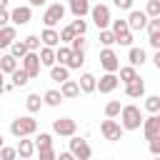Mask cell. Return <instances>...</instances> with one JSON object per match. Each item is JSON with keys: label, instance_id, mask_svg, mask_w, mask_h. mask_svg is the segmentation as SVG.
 I'll return each instance as SVG.
<instances>
[{"label": "cell", "instance_id": "cell-26", "mask_svg": "<svg viewBox=\"0 0 160 160\" xmlns=\"http://www.w3.org/2000/svg\"><path fill=\"white\" fill-rule=\"evenodd\" d=\"M30 80H32V78H30V75H28V72H25L22 68H15V70L10 72V82H12L15 88H25V85H28Z\"/></svg>", "mask_w": 160, "mask_h": 160}, {"label": "cell", "instance_id": "cell-10", "mask_svg": "<svg viewBox=\"0 0 160 160\" xmlns=\"http://www.w3.org/2000/svg\"><path fill=\"white\" fill-rule=\"evenodd\" d=\"M52 132L60 138H70L78 132V122L72 118H58V120H52Z\"/></svg>", "mask_w": 160, "mask_h": 160}, {"label": "cell", "instance_id": "cell-50", "mask_svg": "<svg viewBox=\"0 0 160 160\" xmlns=\"http://www.w3.org/2000/svg\"><path fill=\"white\" fill-rule=\"evenodd\" d=\"M28 5L30 8H40V5H45V0H28Z\"/></svg>", "mask_w": 160, "mask_h": 160}, {"label": "cell", "instance_id": "cell-54", "mask_svg": "<svg viewBox=\"0 0 160 160\" xmlns=\"http://www.w3.org/2000/svg\"><path fill=\"white\" fill-rule=\"evenodd\" d=\"M155 115H158V122H160V110H158V112H155Z\"/></svg>", "mask_w": 160, "mask_h": 160}, {"label": "cell", "instance_id": "cell-9", "mask_svg": "<svg viewBox=\"0 0 160 160\" xmlns=\"http://www.w3.org/2000/svg\"><path fill=\"white\" fill-rule=\"evenodd\" d=\"M100 68H102L105 72H118L120 58H118V52H115L112 48H102V50H100Z\"/></svg>", "mask_w": 160, "mask_h": 160}, {"label": "cell", "instance_id": "cell-35", "mask_svg": "<svg viewBox=\"0 0 160 160\" xmlns=\"http://www.w3.org/2000/svg\"><path fill=\"white\" fill-rule=\"evenodd\" d=\"M100 45H102V48H112V45H115V32H112L110 28H102V30H100Z\"/></svg>", "mask_w": 160, "mask_h": 160}, {"label": "cell", "instance_id": "cell-52", "mask_svg": "<svg viewBox=\"0 0 160 160\" xmlns=\"http://www.w3.org/2000/svg\"><path fill=\"white\" fill-rule=\"evenodd\" d=\"M8 2H10V0H0V8H8Z\"/></svg>", "mask_w": 160, "mask_h": 160}, {"label": "cell", "instance_id": "cell-29", "mask_svg": "<svg viewBox=\"0 0 160 160\" xmlns=\"http://www.w3.org/2000/svg\"><path fill=\"white\" fill-rule=\"evenodd\" d=\"M70 55H72V48H70V45H65V42H60V45L55 48V62H60V65H68V60H70Z\"/></svg>", "mask_w": 160, "mask_h": 160}, {"label": "cell", "instance_id": "cell-5", "mask_svg": "<svg viewBox=\"0 0 160 160\" xmlns=\"http://www.w3.org/2000/svg\"><path fill=\"white\" fill-rule=\"evenodd\" d=\"M100 132H102V138H105V140L115 142V140H120V138H122L125 128H122L115 118H108V120H102V122H100Z\"/></svg>", "mask_w": 160, "mask_h": 160}, {"label": "cell", "instance_id": "cell-46", "mask_svg": "<svg viewBox=\"0 0 160 160\" xmlns=\"http://www.w3.org/2000/svg\"><path fill=\"white\" fill-rule=\"evenodd\" d=\"M112 5L118 10H132V0H112Z\"/></svg>", "mask_w": 160, "mask_h": 160}, {"label": "cell", "instance_id": "cell-30", "mask_svg": "<svg viewBox=\"0 0 160 160\" xmlns=\"http://www.w3.org/2000/svg\"><path fill=\"white\" fill-rule=\"evenodd\" d=\"M42 105H45V102H42V98H40L38 92H30V95L25 98V108H28V112H40Z\"/></svg>", "mask_w": 160, "mask_h": 160}, {"label": "cell", "instance_id": "cell-55", "mask_svg": "<svg viewBox=\"0 0 160 160\" xmlns=\"http://www.w3.org/2000/svg\"><path fill=\"white\" fill-rule=\"evenodd\" d=\"M90 2H102V0H90Z\"/></svg>", "mask_w": 160, "mask_h": 160}, {"label": "cell", "instance_id": "cell-6", "mask_svg": "<svg viewBox=\"0 0 160 160\" xmlns=\"http://www.w3.org/2000/svg\"><path fill=\"white\" fill-rule=\"evenodd\" d=\"M70 152L75 160H90L92 158V148L88 145V140H82L78 135H70Z\"/></svg>", "mask_w": 160, "mask_h": 160}, {"label": "cell", "instance_id": "cell-56", "mask_svg": "<svg viewBox=\"0 0 160 160\" xmlns=\"http://www.w3.org/2000/svg\"><path fill=\"white\" fill-rule=\"evenodd\" d=\"M68 2H70V0H68Z\"/></svg>", "mask_w": 160, "mask_h": 160}, {"label": "cell", "instance_id": "cell-24", "mask_svg": "<svg viewBox=\"0 0 160 160\" xmlns=\"http://www.w3.org/2000/svg\"><path fill=\"white\" fill-rule=\"evenodd\" d=\"M68 78H70V68H68V65L55 62V65L50 68V80H52V82H65Z\"/></svg>", "mask_w": 160, "mask_h": 160}, {"label": "cell", "instance_id": "cell-36", "mask_svg": "<svg viewBox=\"0 0 160 160\" xmlns=\"http://www.w3.org/2000/svg\"><path fill=\"white\" fill-rule=\"evenodd\" d=\"M85 65V52H75L72 50V55H70V60H68V68L70 70H80Z\"/></svg>", "mask_w": 160, "mask_h": 160}, {"label": "cell", "instance_id": "cell-41", "mask_svg": "<svg viewBox=\"0 0 160 160\" xmlns=\"http://www.w3.org/2000/svg\"><path fill=\"white\" fill-rule=\"evenodd\" d=\"M70 25H72V30H75L78 35H85V32H88V20H82V18H75Z\"/></svg>", "mask_w": 160, "mask_h": 160}, {"label": "cell", "instance_id": "cell-8", "mask_svg": "<svg viewBox=\"0 0 160 160\" xmlns=\"http://www.w3.org/2000/svg\"><path fill=\"white\" fill-rule=\"evenodd\" d=\"M62 18H65V5H60V2L48 5L45 12H42V22H45V28H55Z\"/></svg>", "mask_w": 160, "mask_h": 160}, {"label": "cell", "instance_id": "cell-32", "mask_svg": "<svg viewBox=\"0 0 160 160\" xmlns=\"http://www.w3.org/2000/svg\"><path fill=\"white\" fill-rule=\"evenodd\" d=\"M15 68H18V58H12V55H10V52H8V55H2V58H0V70H2V72H5V75H10V72H12V70H15Z\"/></svg>", "mask_w": 160, "mask_h": 160}, {"label": "cell", "instance_id": "cell-37", "mask_svg": "<svg viewBox=\"0 0 160 160\" xmlns=\"http://www.w3.org/2000/svg\"><path fill=\"white\" fill-rule=\"evenodd\" d=\"M70 48H72L75 52H85V50H88V38H85V35H75V38L70 40Z\"/></svg>", "mask_w": 160, "mask_h": 160}, {"label": "cell", "instance_id": "cell-48", "mask_svg": "<svg viewBox=\"0 0 160 160\" xmlns=\"http://www.w3.org/2000/svg\"><path fill=\"white\" fill-rule=\"evenodd\" d=\"M152 65L160 70V48H158V50H155V55H152Z\"/></svg>", "mask_w": 160, "mask_h": 160}, {"label": "cell", "instance_id": "cell-18", "mask_svg": "<svg viewBox=\"0 0 160 160\" xmlns=\"http://www.w3.org/2000/svg\"><path fill=\"white\" fill-rule=\"evenodd\" d=\"M78 85H80V92H95L98 90V78L92 75V72H82L80 75V80H78Z\"/></svg>", "mask_w": 160, "mask_h": 160}, {"label": "cell", "instance_id": "cell-53", "mask_svg": "<svg viewBox=\"0 0 160 160\" xmlns=\"http://www.w3.org/2000/svg\"><path fill=\"white\" fill-rule=\"evenodd\" d=\"M2 145H5V138H2V135H0V148H2Z\"/></svg>", "mask_w": 160, "mask_h": 160}, {"label": "cell", "instance_id": "cell-12", "mask_svg": "<svg viewBox=\"0 0 160 160\" xmlns=\"http://www.w3.org/2000/svg\"><path fill=\"white\" fill-rule=\"evenodd\" d=\"M32 20V8L30 5H18L10 10V22L18 28V25H28Z\"/></svg>", "mask_w": 160, "mask_h": 160}, {"label": "cell", "instance_id": "cell-28", "mask_svg": "<svg viewBox=\"0 0 160 160\" xmlns=\"http://www.w3.org/2000/svg\"><path fill=\"white\" fill-rule=\"evenodd\" d=\"M118 78H120V82L125 85V82H132V80L140 78V75H138V68H135V65H125V68H118Z\"/></svg>", "mask_w": 160, "mask_h": 160}, {"label": "cell", "instance_id": "cell-2", "mask_svg": "<svg viewBox=\"0 0 160 160\" xmlns=\"http://www.w3.org/2000/svg\"><path fill=\"white\" fill-rule=\"evenodd\" d=\"M118 118H120V125L125 130H140V125H142V110L138 105H122Z\"/></svg>", "mask_w": 160, "mask_h": 160}, {"label": "cell", "instance_id": "cell-16", "mask_svg": "<svg viewBox=\"0 0 160 160\" xmlns=\"http://www.w3.org/2000/svg\"><path fill=\"white\" fill-rule=\"evenodd\" d=\"M125 95H128L130 100H140V98H145V82H142L140 78H135L132 82H125Z\"/></svg>", "mask_w": 160, "mask_h": 160}, {"label": "cell", "instance_id": "cell-43", "mask_svg": "<svg viewBox=\"0 0 160 160\" xmlns=\"http://www.w3.org/2000/svg\"><path fill=\"white\" fill-rule=\"evenodd\" d=\"M148 150H150V155L160 158V135H155L152 140H148Z\"/></svg>", "mask_w": 160, "mask_h": 160}, {"label": "cell", "instance_id": "cell-17", "mask_svg": "<svg viewBox=\"0 0 160 160\" xmlns=\"http://www.w3.org/2000/svg\"><path fill=\"white\" fill-rule=\"evenodd\" d=\"M68 5H70L72 18H85V15H90V8H92L90 0H70Z\"/></svg>", "mask_w": 160, "mask_h": 160}, {"label": "cell", "instance_id": "cell-33", "mask_svg": "<svg viewBox=\"0 0 160 160\" xmlns=\"http://www.w3.org/2000/svg\"><path fill=\"white\" fill-rule=\"evenodd\" d=\"M35 150H42V148H52V135L50 132H35Z\"/></svg>", "mask_w": 160, "mask_h": 160}, {"label": "cell", "instance_id": "cell-49", "mask_svg": "<svg viewBox=\"0 0 160 160\" xmlns=\"http://www.w3.org/2000/svg\"><path fill=\"white\" fill-rule=\"evenodd\" d=\"M58 160H72V152H70V150H65V152H60V155H58Z\"/></svg>", "mask_w": 160, "mask_h": 160}, {"label": "cell", "instance_id": "cell-20", "mask_svg": "<svg viewBox=\"0 0 160 160\" xmlns=\"http://www.w3.org/2000/svg\"><path fill=\"white\" fill-rule=\"evenodd\" d=\"M12 40H18V28L15 25H2L0 28V50L2 48H10Z\"/></svg>", "mask_w": 160, "mask_h": 160}, {"label": "cell", "instance_id": "cell-3", "mask_svg": "<svg viewBox=\"0 0 160 160\" xmlns=\"http://www.w3.org/2000/svg\"><path fill=\"white\" fill-rule=\"evenodd\" d=\"M90 20H92V25H95L98 30L110 28V22H112V18H110V8H108L105 2H95V5L90 8Z\"/></svg>", "mask_w": 160, "mask_h": 160}, {"label": "cell", "instance_id": "cell-42", "mask_svg": "<svg viewBox=\"0 0 160 160\" xmlns=\"http://www.w3.org/2000/svg\"><path fill=\"white\" fill-rule=\"evenodd\" d=\"M35 155H38L40 160H55V158H58V152H55L52 148H42V150H35Z\"/></svg>", "mask_w": 160, "mask_h": 160}, {"label": "cell", "instance_id": "cell-13", "mask_svg": "<svg viewBox=\"0 0 160 160\" xmlns=\"http://www.w3.org/2000/svg\"><path fill=\"white\" fill-rule=\"evenodd\" d=\"M142 135H145V140H152L155 135H160V122H158V115L155 112H150V118H142Z\"/></svg>", "mask_w": 160, "mask_h": 160}, {"label": "cell", "instance_id": "cell-21", "mask_svg": "<svg viewBox=\"0 0 160 160\" xmlns=\"http://www.w3.org/2000/svg\"><path fill=\"white\" fill-rule=\"evenodd\" d=\"M128 62L130 65H145L148 62V52L142 50V48H135V45H130V50H128Z\"/></svg>", "mask_w": 160, "mask_h": 160}, {"label": "cell", "instance_id": "cell-45", "mask_svg": "<svg viewBox=\"0 0 160 160\" xmlns=\"http://www.w3.org/2000/svg\"><path fill=\"white\" fill-rule=\"evenodd\" d=\"M12 158H18V150L2 145V148H0V160H12Z\"/></svg>", "mask_w": 160, "mask_h": 160}, {"label": "cell", "instance_id": "cell-23", "mask_svg": "<svg viewBox=\"0 0 160 160\" xmlns=\"http://www.w3.org/2000/svg\"><path fill=\"white\" fill-rule=\"evenodd\" d=\"M40 42H42V45H50V48H58V45H60V32H58L55 28H45V30L40 32Z\"/></svg>", "mask_w": 160, "mask_h": 160}, {"label": "cell", "instance_id": "cell-22", "mask_svg": "<svg viewBox=\"0 0 160 160\" xmlns=\"http://www.w3.org/2000/svg\"><path fill=\"white\" fill-rule=\"evenodd\" d=\"M60 92H62V98L65 100H72V98H78L80 95V85H78V80H65V82H60Z\"/></svg>", "mask_w": 160, "mask_h": 160}, {"label": "cell", "instance_id": "cell-34", "mask_svg": "<svg viewBox=\"0 0 160 160\" xmlns=\"http://www.w3.org/2000/svg\"><path fill=\"white\" fill-rule=\"evenodd\" d=\"M142 108H145V112H158L160 110V95H145Z\"/></svg>", "mask_w": 160, "mask_h": 160}, {"label": "cell", "instance_id": "cell-25", "mask_svg": "<svg viewBox=\"0 0 160 160\" xmlns=\"http://www.w3.org/2000/svg\"><path fill=\"white\" fill-rule=\"evenodd\" d=\"M38 55H40L42 68H52V65H55V48H50V45H40Z\"/></svg>", "mask_w": 160, "mask_h": 160}, {"label": "cell", "instance_id": "cell-51", "mask_svg": "<svg viewBox=\"0 0 160 160\" xmlns=\"http://www.w3.org/2000/svg\"><path fill=\"white\" fill-rule=\"evenodd\" d=\"M0 92H5V72L0 70Z\"/></svg>", "mask_w": 160, "mask_h": 160}, {"label": "cell", "instance_id": "cell-38", "mask_svg": "<svg viewBox=\"0 0 160 160\" xmlns=\"http://www.w3.org/2000/svg\"><path fill=\"white\" fill-rule=\"evenodd\" d=\"M120 110H122L120 100H110V102L105 105V118H118V115H120Z\"/></svg>", "mask_w": 160, "mask_h": 160}, {"label": "cell", "instance_id": "cell-27", "mask_svg": "<svg viewBox=\"0 0 160 160\" xmlns=\"http://www.w3.org/2000/svg\"><path fill=\"white\" fill-rule=\"evenodd\" d=\"M62 100H65V98H62V92H60V90H55V88L45 90V95H42V102H45L48 108H58Z\"/></svg>", "mask_w": 160, "mask_h": 160}, {"label": "cell", "instance_id": "cell-44", "mask_svg": "<svg viewBox=\"0 0 160 160\" xmlns=\"http://www.w3.org/2000/svg\"><path fill=\"white\" fill-rule=\"evenodd\" d=\"M25 45H28V50H40V35H28L25 38Z\"/></svg>", "mask_w": 160, "mask_h": 160}, {"label": "cell", "instance_id": "cell-11", "mask_svg": "<svg viewBox=\"0 0 160 160\" xmlns=\"http://www.w3.org/2000/svg\"><path fill=\"white\" fill-rule=\"evenodd\" d=\"M148 12L145 10H128V28L132 30V32H140V30H145V25H148Z\"/></svg>", "mask_w": 160, "mask_h": 160}, {"label": "cell", "instance_id": "cell-39", "mask_svg": "<svg viewBox=\"0 0 160 160\" xmlns=\"http://www.w3.org/2000/svg\"><path fill=\"white\" fill-rule=\"evenodd\" d=\"M58 32H60V42H65V45H70V40L78 35V32L72 30V25H65V28H60Z\"/></svg>", "mask_w": 160, "mask_h": 160}, {"label": "cell", "instance_id": "cell-47", "mask_svg": "<svg viewBox=\"0 0 160 160\" xmlns=\"http://www.w3.org/2000/svg\"><path fill=\"white\" fill-rule=\"evenodd\" d=\"M2 25H10V10L8 8H0V28Z\"/></svg>", "mask_w": 160, "mask_h": 160}, {"label": "cell", "instance_id": "cell-14", "mask_svg": "<svg viewBox=\"0 0 160 160\" xmlns=\"http://www.w3.org/2000/svg\"><path fill=\"white\" fill-rule=\"evenodd\" d=\"M145 30H148V42H150V48H160V18H150L148 20V25H145Z\"/></svg>", "mask_w": 160, "mask_h": 160}, {"label": "cell", "instance_id": "cell-1", "mask_svg": "<svg viewBox=\"0 0 160 160\" xmlns=\"http://www.w3.org/2000/svg\"><path fill=\"white\" fill-rule=\"evenodd\" d=\"M35 132H38V120L32 118V112L20 115V118H15L10 122V135L12 138H32Z\"/></svg>", "mask_w": 160, "mask_h": 160}, {"label": "cell", "instance_id": "cell-15", "mask_svg": "<svg viewBox=\"0 0 160 160\" xmlns=\"http://www.w3.org/2000/svg\"><path fill=\"white\" fill-rule=\"evenodd\" d=\"M120 85V78H118V72H105V75H100V80H98V90L100 92H112L115 88Z\"/></svg>", "mask_w": 160, "mask_h": 160}, {"label": "cell", "instance_id": "cell-19", "mask_svg": "<svg viewBox=\"0 0 160 160\" xmlns=\"http://www.w3.org/2000/svg\"><path fill=\"white\" fill-rule=\"evenodd\" d=\"M15 150H18V155H20L22 160H28V158H32V155H35V142H32V140H28V138H18Z\"/></svg>", "mask_w": 160, "mask_h": 160}, {"label": "cell", "instance_id": "cell-31", "mask_svg": "<svg viewBox=\"0 0 160 160\" xmlns=\"http://www.w3.org/2000/svg\"><path fill=\"white\" fill-rule=\"evenodd\" d=\"M25 52H28V45H25V40H12V42H10V55H12V58L22 60V58H25Z\"/></svg>", "mask_w": 160, "mask_h": 160}, {"label": "cell", "instance_id": "cell-4", "mask_svg": "<svg viewBox=\"0 0 160 160\" xmlns=\"http://www.w3.org/2000/svg\"><path fill=\"white\" fill-rule=\"evenodd\" d=\"M110 30L115 32V45H122V48L132 45V30L128 28V20H112Z\"/></svg>", "mask_w": 160, "mask_h": 160}, {"label": "cell", "instance_id": "cell-40", "mask_svg": "<svg viewBox=\"0 0 160 160\" xmlns=\"http://www.w3.org/2000/svg\"><path fill=\"white\" fill-rule=\"evenodd\" d=\"M145 12H148V18H160V0H148Z\"/></svg>", "mask_w": 160, "mask_h": 160}, {"label": "cell", "instance_id": "cell-7", "mask_svg": "<svg viewBox=\"0 0 160 160\" xmlns=\"http://www.w3.org/2000/svg\"><path fill=\"white\" fill-rule=\"evenodd\" d=\"M20 68H22L30 78H38V75H40V68H42L38 50H28V52H25V58L20 60Z\"/></svg>", "mask_w": 160, "mask_h": 160}]
</instances>
